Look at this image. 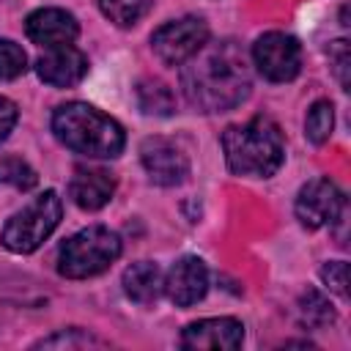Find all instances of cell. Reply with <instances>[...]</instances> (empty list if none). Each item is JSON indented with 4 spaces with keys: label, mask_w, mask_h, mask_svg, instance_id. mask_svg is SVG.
Masks as SVG:
<instances>
[{
    "label": "cell",
    "mask_w": 351,
    "mask_h": 351,
    "mask_svg": "<svg viewBox=\"0 0 351 351\" xmlns=\"http://www.w3.org/2000/svg\"><path fill=\"white\" fill-rule=\"evenodd\" d=\"M321 280L326 282V288L337 296H348V263L343 261H332L321 269Z\"/></svg>",
    "instance_id": "23"
},
{
    "label": "cell",
    "mask_w": 351,
    "mask_h": 351,
    "mask_svg": "<svg viewBox=\"0 0 351 351\" xmlns=\"http://www.w3.org/2000/svg\"><path fill=\"white\" fill-rule=\"evenodd\" d=\"M143 167L148 178L159 186H176L189 176V156L165 137H148L140 148Z\"/></svg>",
    "instance_id": "8"
},
{
    "label": "cell",
    "mask_w": 351,
    "mask_h": 351,
    "mask_svg": "<svg viewBox=\"0 0 351 351\" xmlns=\"http://www.w3.org/2000/svg\"><path fill=\"white\" fill-rule=\"evenodd\" d=\"M329 58L335 63V71H337V80L343 88H348V63H351V55H348V44L346 41H335L332 49H329Z\"/></svg>",
    "instance_id": "24"
},
{
    "label": "cell",
    "mask_w": 351,
    "mask_h": 351,
    "mask_svg": "<svg viewBox=\"0 0 351 351\" xmlns=\"http://www.w3.org/2000/svg\"><path fill=\"white\" fill-rule=\"evenodd\" d=\"M140 107L143 112L167 115L173 110V96L162 82H143L140 85Z\"/></svg>",
    "instance_id": "19"
},
{
    "label": "cell",
    "mask_w": 351,
    "mask_h": 351,
    "mask_svg": "<svg viewBox=\"0 0 351 351\" xmlns=\"http://www.w3.org/2000/svg\"><path fill=\"white\" fill-rule=\"evenodd\" d=\"M60 211H63V206H60L58 192H52V189L41 192L33 203H27L22 211H16L5 222V228H3L5 250L19 252V255L38 250L49 239V233L58 228Z\"/></svg>",
    "instance_id": "5"
},
{
    "label": "cell",
    "mask_w": 351,
    "mask_h": 351,
    "mask_svg": "<svg viewBox=\"0 0 351 351\" xmlns=\"http://www.w3.org/2000/svg\"><path fill=\"white\" fill-rule=\"evenodd\" d=\"M343 206V195L329 178H313L296 195V217L310 230L324 228L326 222L332 225Z\"/></svg>",
    "instance_id": "9"
},
{
    "label": "cell",
    "mask_w": 351,
    "mask_h": 351,
    "mask_svg": "<svg viewBox=\"0 0 351 351\" xmlns=\"http://www.w3.org/2000/svg\"><path fill=\"white\" fill-rule=\"evenodd\" d=\"M208 41V25L200 16H181L173 19L167 25H162L154 36H151V47L154 52L170 63V66H181L186 63L203 44Z\"/></svg>",
    "instance_id": "6"
},
{
    "label": "cell",
    "mask_w": 351,
    "mask_h": 351,
    "mask_svg": "<svg viewBox=\"0 0 351 351\" xmlns=\"http://www.w3.org/2000/svg\"><path fill=\"white\" fill-rule=\"evenodd\" d=\"M252 60L258 71L271 82H288L302 69V49L293 36L285 33H266L252 47Z\"/></svg>",
    "instance_id": "7"
},
{
    "label": "cell",
    "mask_w": 351,
    "mask_h": 351,
    "mask_svg": "<svg viewBox=\"0 0 351 351\" xmlns=\"http://www.w3.org/2000/svg\"><path fill=\"white\" fill-rule=\"evenodd\" d=\"M181 88L192 107L203 112H222L241 104L250 93V71L244 55L233 41L208 47V41L186 60Z\"/></svg>",
    "instance_id": "1"
},
{
    "label": "cell",
    "mask_w": 351,
    "mask_h": 351,
    "mask_svg": "<svg viewBox=\"0 0 351 351\" xmlns=\"http://www.w3.org/2000/svg\"><path fill=\"white\" fill-rule=\"evenodd\" d=\"M332 126H335V112H332V104L329 101H315L307 112V121H304V134L310 143L321 145L329 140L332 134Z\"/></svg>",
    "instance_id": "18"
},
{
    "label": "cell",
    "mask_w": 351,
    "mask_h": 351,
    "mask_svg": "<svg viewBox=\"0 0 351 351\" xmlns=\"http://www.w3.org/2000/svg\"><path fill=\"white\" fill-rule=\"evenodd\" d=\"M36 71H38V77L44 82H49L55 88H71V85H77L88 74V58L77 47H71V44L49 47L38 58Z\"/></svg>",
    "instance_id": "11"
},
{
    "label": "cell",
    "mask_w": 351,
    "mask_h": 351,
    "mask_svg": "<svg viewBox=\"0 0 351 351\" xmlns=\"http://www.w3.org/2000/svg\"><path fill=\"white\" fill-rule=\"evenodd\" d=\"M206 288H208V271H206V263L195 255L178 258L165 277V293L178 307H189L200 302L206 296Z\"/></svg>",
    "instance_id": "10"
},
{
    "label": "cell",
    "mask_w": 351,
    "mask_h": 351,
    "mask_svg": "<svg viewBox=\"0 0 351 351\" xmlns=\"http://www.w3.org/2000/svg\"><path fill=\"white\" fill-rule=\"evenodd\" d=\"M302 318H304V324H313V326H324V324H329V321H335V310H332V304L318 293V291H307L304 296H302Z\"/></svg>",
    "instance_id": "20"
},
{
    "label": "cell",
    "mask_w": 351,
    "mask_h": 351,
    "mask_svg": "<svg viewBox=\"0 0 351 351\" xmlns=\"http://www.w3.org/2000/svg\"><path fill=\"white\" fill-rule=\"evenodd\" d=\"M112 192H115V178L101 167H77L69 181L71 200L85 211H96L104 203H110Z\"/></svg>",
    "instance_id": "14"
},
{
    "label": "cell",
    "mask_w": 351,
    "mask_h": 351,
    "mask_svg": "<svg viewBox=\"0 0 351 351\" xmlns=\"http://www.w3.org/2000/svg\"><path fill=\"white\" fill-rule=\"evenodd\" d=\"M25 63L27 58L22 47L8 38H0V80H16L25 71Z\"/></svg>",
    "instance_id": "21"
},
{
    "label": "cell",
    "mask_w": 351,
    "mask_h": 351,
    "mask_svg": "<svg viewBox=\"0 0 351 351\" xmlns=\"http://www.w3.org/2000/svg\"><path fill=\"white\" fill-rule=\"evenodd\" d=\"M36 181H38V176L25 159H19V156H3L0 159V186H11V189L25 192V189H33Z\"/></svg>",
    "instance_id": "16"
},
{
    "label": "cell",
    "mask_w": 351,
    "mask_h": 351,
    "mask_svg": "<svg viewBox=\"0 0 351 351\" xmlns=\"http://www.w3.org/2000/svg\"><path fill=\"white\" fill-rule=\"evenodd\" d=\"M222 151L228 167L239 176L269 178L280 170L285 159L282 132L271 118H250L247 123L228 126L222 134Z\"/></svg>",
    "instance_id": "2"
},
{
    "label": "cell",
    "mask_w": 351,
    "mask_h": 351,
    "mask_svg": "<svg viewBox=\"0 0 351 351\" xmlns=\"http://www.w3.org/2000/svg\"><path fill=\"white\" fill-rule=\"evenodd\" d=\"M52 132L66 148L93 159H112L126 143L121 123L82 101L60 104L52 115Z\"/></svg>",
    "instance_id": "3"
},
{
    "label": "cell",
    "mask_w": 351,
    "mask_h": 351,
    "mask_svg": "<svg viewBox=\"0 0 351 351\" xmlns=\"http://www.w3.org/2000/svg\"><path fill=\"white\" fill-rule=\"evenodd\" d=\"M123 291L137 304H154L165 291V274L156 263L140 261L123 271Z\"/></svg>",
    "instance_id": "15"
},
{
    "label": "cell",
    "mask_w": 351,
    "mask_h": 351,
    "mask_svg": "<svg viewBox=\"0 0 351 351\" xmlns=\"http://www.w3.org/2000/svg\"><path fill=\"white\" fill-rule=\"evenodd\" d=\"M99 8L110 22L129 27L151 8V0H99Z\"/></svg>",
    "instance_id": "17"
},
{
    "label": "cell",
    "mask_w": 351,
    "mask_h": 351,
    "mask_svg": "<svg viewBox=\"0 0 351 351\" xmlns=\"http://www.w3.org/2000/svg\"><path fill=\"white\" fill-rule=\"evenodd\" d=\"M25 30H27V38L41 44V47H63V44H71L80 33V25L77 19L63 11V8H38L27 16L25 22Z\"/></svg>",
    "instance_id": "13"
},
{
    "label": "cell",
    "mask_w": 351,
    "mask_h": 351,
    "mask_svg": "<svg viewBox=\"0 0 351 351\" xmlns=\"http://www.w3.org/2000/svg\"><path fill=\"white\" fill-rule=\"evenodd\" d=\"M38 346L41 348H90V346H101V340L93 335H85L82 329H63L52 337H44Z\"/></svg>",
    "instance_id": "22"
},
{
    "label": "cell",
    "mask_w": 351,
    "mask_h": 351,
    "mask_svg": "<svg viewBox=\"0 0 351 351\" xmlns=\"http://www.w3.org/2000/svg\"><path fill=\"white\" fill-rule=\"evenodd\" d=\"M244 340V326L236 318H203L184 329L181 346L184 348H217L230 351L239 348Z\"/></svg>",
    "instance_id": "12"
},
{
    "label": "cell",
    "mask_w": 351,
    "mask_h": 351,
    "mask_svg": "<svg viewBox=\"0 0 351 351\" xmlns=\"http://www.w3.org/2000/svg\"><path fill=\"white\" fill-rule=\"evenodd\" d=\"M14 123H16V107L5 96H0V140L8 137V132L14 129Z\"/></svg>",
    "instance_id": "25"
},
{
    "label": "cell",
    "mask_w": 351,
    "mask_h": 351,
    "mask_svg": "<svg viewBox=\"0 0 351 351\" xmlns=\"http://www.w3.org/2000/svg\"><path fill=\"white\" fill-rule=\"evenodd\" d=\"M121 255V239L118 233L107 228H85L63 241L58 252V271L71 280L93 277L104 271L115 258Z\"/></svg>",
    "instance_id": "4"
}]
</instances>
